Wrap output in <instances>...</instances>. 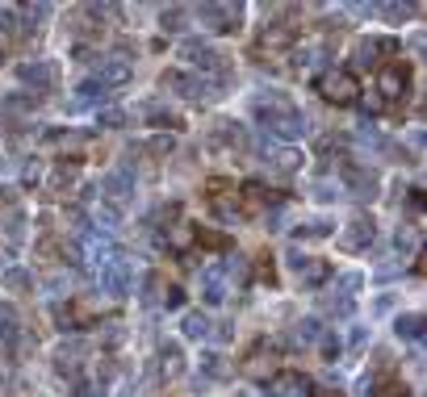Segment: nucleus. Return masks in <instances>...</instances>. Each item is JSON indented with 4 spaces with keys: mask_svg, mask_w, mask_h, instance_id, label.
<instances>
[{
    "mask_svg": "<svg viewBox=\"0 0 427 397\" xmlns=\"http://www.w3.org/2000/svg\"><path fill=\"white\" fill-rule=\"evenodd\" d=\"M256 109H260V117L268 122V134H273V138H281V142H293V138H302V134H306V117H302V109H297V105H289V100H281V96L256 100Z\"/></svg>",
    "mask_w": 427,
    "mask_h": 397,
    "instance_id": "f257e3e1",
    "label": "nucleus"
},
{
    "mask_svg": "<svg viewBox=\"0 0 427 397\" xmlns=\"http://www.w3.org/2000/svg\"><path fill=\"white\" fill-rule=\"evenodd\" d=\"M130 284H135V267H130V260L113 255V260L101 264V293H109V297H126Z\"/></svg>",
    "mask_w": 427,
    "mask_h": 397,
    "instance_id": "f03ea898",
    "label": "nucleus"
},
{
    "mask_svg": "<svg viewBox=\"0 0 427 397\" xmlns=\"http://www.w3.org/2000/svg\"><path fill=\"white\" fill-rule=\"evenodd\" d=\"M193 13H197L201 25H210L218 34H231V30H239V21H243V4H201Z\"/></svg>",
    "mask_w": 427,
    "mask_h": 397,
    "instance_id": "7ed1b4c3",
    "label": "nucleus"
},
{
    "mask_svg": "<svg viewBox=\"0 0 427 397\" xmlns=\"http://www.w3.org/2000/svg\"><path fill=\"white\" fill-rule=\"evenodd\" d=\"M164 88L181 92L185 100H210V96H214V84H210L205 76H185V71H168V76H164Z\"/></svg>",
    "mask_w": 427,
    "mask_h": 397,
    "instance_id": "20e7f679",
    "label": "nucleus"
},
{
    "mask_svg": "<svg viewBox=\"0 0 427 397\" xmlns=\"http://www.w3.org/2000/svg\"><path fill=\"white\" fill-rule=\"evenodd\" d=\"M319 92H323L327 100H335V105H352L356 92H360V84H356L352 71H327V76L319 80Z\"/></svg>",
    "mask_w": 427,
    "mask_h": 397,
    "instance_id": "39448f33",
    "label": "nucleus"
},
{
    "mask_svg": "<svg viewBox=\"0 0 427 397\" xmlns=\"http://www.w3.org/2000/svg\"><path fill=\"white\" fill-rule=\"evenodd\" d=\"M17 76H21V84H30L34 92H47V88H55V63L50 59H25L21 67H17Z\"/></svg>",
    "mask_w": 427,
    "mask_h": 397,
    "instance_id": "423d86ee",
    "label": "nucleus"
},
{
    "mask_svg": "<svg viewBox=\"0 0 427 397\" xmlns=\"http://www.w3.org/2000/svg\"><path fill=\"white\" fill-rule=\"evenodd\" d=\"M176 54H181V59H185L189 67H201V71H214V67H218V59H222V54H218L214 46L201 42V38H185Z\"/></svg>",
    "mask_w": 427,
    "mask_h": 397,
    "instance_id": "0eeeda50",
    "label": "nucleus"
},
{
    "mask_svg": "<svg viewBox=\"0 0 427 397\" xmlns=\"http://www.w3.org/2000/svg\"><path fill=\"white\" fill-rule=\"evenodd\" d=\"M285 267H289L297 280H306V284H314V280L327 276V264H323V260H314V255H306V251H297V247L285 255Z\"/></svg>",
    "mask_w": 427,
    "mask_h": 397,
    "instance_id": "6e6552de",
    "label": "nucleus"
},
{
    "mask_svg": "<svg viewBox=\"0 0 427 397\" xmlns=\"http://www.w3.org/2000/svg\"><path fill=\"white\" fill-rule=\"evenodd\" d=\"M126 80H130V59L109 54V59L96 63V84H101V88H113V84H126Z\"/></svg>",
    "mask_w": 427,
    "mask_h": 397,
    "instance_id": "1a4fd4ad",
    "label": "nucleus"
},
{
    "mask_svg": "<svg viewBox=\"0 0 427 397\" xmlns=\"http://www.w3.org/2000/svg\"><path fill=\"white\" fill-rule=\"evenodd\" d=\"M227 293H231V289H227V272H222V267H205V272H201V301H205V306H222Z\"/></svg>",
    "mask_w": 427,
    "mask_h": 397,
    "instance_id": "9d476101",
    "label": "nucleus"
},
{
    "mask_svg": "<svg viewBox=\"0 0 427 397\" xmlns=\"http://www.w3.org/2000/svg\"><path fill=\"white\" fill-rule=\"evenodd\" d=\"M369 243H373V218H352L339 234V247H348V251H360Z\"/></svg>",
    "mask_w": 427,
    "mask_h": 397,
    "instance_id": "9b49d317",
    "label": "nucleus"
},
{
    "mask_svg": "<svg viewBox=\"0 0 427 397\" xmlns=\"http://www.w3.org/2000/svg\"><path fill=\"white\" fill-rule=\"evenodd\" d=\"M101 192H105V205H113V201H126L130 192H135V172H109V176L101 180Z\"/></svg>",
    "mask_w": 427,
    "mask_h": 397,
    "instance_id": "f8f14e48",
    "label": "nucleus"
},
{
    "mask_svg": "<svg viewBox=\"0 0 427 397\" xmlns=\"http://www.w3.org/2000/svg\"><path fill=\"white\" fill-rule=\"evenodd\" d=\"M402 88H406V67H381L377 71V96L381 100H398L402 96Z\"/></svg>",
    "mask_w": 427,
    "mask_h": 397,
    "instance_id": "ddd939ff",
    "label": "nucleus"
},
{
    "mask_svg": "<svg viewBox=\"0 0 427 397\" xmlns=\"http://www.w3.org/2000/svg\"><path fill=\"white\" fill-rule=\"evenodd\" d=\"M394 46H398L394 38H360V42L352 46V59L360 67H369V63H377V54H389Z\"/></svg>",
    "mask_w": 427,
    "mask_h": 397,
    "instance_id": "4468645a",
    "label": "nucleus"
},
{
    "mask_svg": "<svg viewBox=\"0 0 427 397\" xmlns=\"http://www.w3.org/2000/svg\"><path fill=\"white\" fill-rule=\"evenodd\" d=\"M101 100H105V88H101L96 80H89V84H80V88H76V96H72V105H67V109H72V113H84V109H96Z\"/></svg>",
    "mask_w": 427,
    "mask_h": 397,
    "instance_id": "2eb2a0df",
    "label": "nucleus"
},
{
    "mask_svg": "<svg viewBox=\"0 0 427 397\" xmlns=\"http://www.w3.org/2000/svg\"><path fill=\"white\" fill-rule=\"evenodd\" d=\"M273 364H277V352H273V347H256L251 359L243 364V372H247V376H264V372H273Z\"/></svg>",
    "mask_w": 427,
    "mask_h": 397,
    "instance_id": "dca6fc26",
    "label": "nucleus"
},
{
    "mask_svg": "<svg viewBox=\"0 0 427 397\" xmlns=\"http://www.w3.org/2000/svg\"><path fill=\"white\" fill-rule=\"evenodd\" d=\"M348 184L356 188V197H373L377 192V176L365 172V168H348Z\"/></svg>",
    "mask_w": 427,
    "mask_h": 397,
    "instance_id": "f3484780",
    "label": "nucleus"
},
{
    "mask_svg": "<svg viewBox=\"0 0 427 397\" xmlns=\"http://www.w3.org/2000/svg\"><path fill=\"white\" fill-rule=\"evenodd\" d=\"M17 335H21V326H17V309L0 306V339H4V347H13V343H17Z\"/></svg>",
    "mask_w": 427,
    "mask_h": 397,
    "instance_id": "a211bd4d",
    "label": "nucleus"
},
{
    "mask_svg": "<svg viewBox=\"0 0 427 397\" xmlns=\"http://www.w3.org/2000/svg\"><path fill=\"white\" fill-rule=\"evenodd\" d=\"M268 397H306L302 393V376H277L268 385Z\"/></svg>",
    "mask_w": 427,
    "mask_h": 397,
    "instance_id": "6ab92c4d",
    "label": "nucleus"
},
{
    "mask_svg": "<svg viewBox=\"0 0 427 397\" xmlns=\"http://www.w3.org/2000/svg\"><path fill=\"white\" fill-rule=\"evenodd\" d=\"M0 280H4V289H8V293H21V289H30V284H34V276H30L25 267H4V276H0Z\"/></svg>",
    "mask_w": 427,
    "mask_h": 397,
    "instance_id": "aec40b11",
    "label": "nucleus"
},
{
    "mask_svg": "<svg viewBox=\"0 0 427 397\" xmlns=\"http://www.w3.org/2000/svg\"><path fill=\"white\" fill-rule=\"evenodd\" d=\"M293 42V25H273V30H264V38H260V46L264 50H277V46Z\"/></svg>",
    "mask_w": 427,
    "mask_h": 397,
    "instance_id": "412c9836",
    "label": "nucleus"
},
{
    "mask_svg": "<svg viewBox=\"0 0 427 397\" xmlns=\"http://www.w3.org/2000/svg\"><path fill=\"white\" fill-rule=\"evenodd\" d=\"M30 105H34V100H30L25 92H4V96H0V113H8V117H13V113H25Z\"/></svg>",
    "mask_w": 427,
    "mask_h": 397,
    "instance_id": "4be33fe9",
    "label": "nucleus"
},
{
    "mask_svg": "<svg viewBox=\"0 0 427 397\" xmlns=\"http://www.w3.org/2000/svg\"><path fill=\"white\" fill-rule=\"evenodd\" d=\"M319 335H323L319 318H302V322L293 326V339H297V343H319Z\"/></svg>",
    "mask_w": 427,
    "mask_h": 397,
    "instance_id": "5701e85b",
    "label": "nucleus"
},
{
    "mask_svg": "<svg viewBox=\"0 0 427 397\" xmlns=\"http://www.w3.org/2000/svg\"><path fill=\"white\" fill-rule=\"evenodd\" d=\"M181 326H185V339H205L210 335V318L205 313H185Z\"/></svg>",
    "mask_w": 427,
    "mask_h": 397,
    "instance_id": "b1692460",
    "label": "nucleus"
},
{
    "mask_svg": "<svg viewBox=\"0 0 427 397\" xmlns=\"http://www.w3.org/2000/svg\"><path fill=\"white\" fill-rule=\"evenodd\" d=\"M189 243H193V226H189V221H176V226H168V247L185 251Z\"/></svg>",
    "mask_w": 427,
    "mask_h": 397,
    "instance_id": "393cba45",
    "label": "nucleus"
},
{
    "mask_svg": "<svg viewBox=\"0 0 427 397\" xmlns=\"http://www.w3.org/2000/svg\"><path fill=\"white\" fill-rule=\"evenodd\" d=\"M394 330H398V339H419L423 335V318L419 313H406V318H398Z\"/></svg>",
    "mask_w": 427,
    "mask_h": 397,
    "instance_id": "a878e982",
    "label": "nucleus"
},
{
    "mask_svg": "<svg viewBox=\"0 0 427 397\" xmlns=\"http://www.w3.org/2000/svg\"><path fill=\"white\" fill-rule=\"evenodd\" d=\"M21 230H25V214H21L17 205H8V214H4V234L17 243V238H21Z\"/></svg>",
    "mask_w": 427,
    "mask_h": 397,
    "instance_id": "bb28decb",
    "label": "nucleus"
},
{
    "mask_svg": "<svg viewBox=\"0 0 427 397\" xmlns=\"http://www.w3.org/2000/svg\"><path fill=\"white\" fill-rule=\"evenodd\" d=\"M297 168V151H273V172H293Z\"/></svg>",
    "mask_w": 427,
    "mask_h": 397,
    "instance_id": "cd10ccee",
    "label": "nucleus"
},
{
    "mask_svg": "<svg viewBox=\"0 0 427 397\" xmlns=\"http://www.w3.org/2000/svg\"><path fill=\"white\" fill-rule=\"evenodd\" d=\"M222 138H227V142H231V146H247V130H243V126H235V122H222Z\"/></svg>",
    "mask_w": 427,
    "mask_h": 397,
    "instance_id": "c85d7f7f",
    "label": "nucleus"
},
{
    "mask_svg": "<svg viewBox=\"0 0 427 397\" xmlns=\"http://www.w3.org/2000/svg\"><path fill=\"white\" fill-rule=\"evenodd\" d=\"M0 30H4L8 38H21V21H17L13 8H0Z\"/></svg>",
    "mask_w": 427,
    "mask_h": 397,
    "instance_id": "c756f323",
    "label": "nucleus"
},
{
    "mask_svg": "<svg viewBox=\"0 0 427 397\" xmlns=\"http://www.w3.org/2000/svg\"><path fill=\"white\" fill-rule=\"evenodd\" d=\"M164 372H168V376L181 372V352H176V347H164Z\"/></svg>",
    "mask_w": 427,
    "mask_h": 397,
    "instance_id": "7c9ffc66",
    "label": "nucleus"
},
{
    "mask_svg": "<svg viewBox=\"0 0 427 397\" xmlns=\"http://www.w3.org/2000/svg\"><path fill=\"white\" fill-rule=\"evenodd\" d=\"M55 146H63V151H80L84 138H80V134H55Z\"/></svg>",
    "mask_w": 427,
    "mask_h": 397,
    "instance_id": "2f4dec72",
    "label": "nucleus"
},
{
    "mask_svg": "<svg viewBox=\"0 0 427 397\" xmlns=\"http://www.w3.org/2000/svg\"><path fill=\"white\" fill-rule=\"evenodd\" d=\"M205 376H227V364H222V355H205Z\"/></svg>",
    "mask_w": 427,
    "mask_h": 397,
    "instance_id": "473e14b6",
    "label": "nucleus"
},
{
    "mask_svg": "<svg viewBox=\"0 0 427 397\" xmlns=\"http://www.w3.org/2000/svg\"><path fill=\"white\" fill-rule=\"evenodd\" d=\"M314 192H319V201H335V197H339V184H331V180H319V184H314Z\"/></svg>",
    "mask_w": 427,
    "mask_h": 397,
    "instance_id": "72a5a7b5",
    "label": "nucleus"
},
{
    "mask_svg": "<svg viewBox=\"0 0 427 397\" xmlns=\"http://www.w3.org/2000/svg\"><path fill=\"white\" fill-rule=\"evenodd\" d=\"M185 21V8H164V30H181Z\"/></svg>",
    "mask_w": 427,
    "mask_h": 397,
    "instance_id": "f704fd0d",
    "label": "nucleus"
},
{
    "mask_svg": "<svg viewBox=\"0 0 427 397\" xmlns=\"http://www.w3.org/2000/svg\"><path fill=\"white\" fill-rule=\"evenodd\" d=\"M122 122H126L122 109H105V113H101V126H122Z\"/></svg>",
    "mask_w": 427,
    "mask_h": 397,
    "instance_id": "c9c22d12",
    "label": "nucleus"
},
{
    "mask_svg": "<svg viewBox=\"0 0 427 397\" xmlns=\"http://www.w3.org/2000/svg\"><path fill=\"white\" fill-rule=\"evenodd\" d=\"M381 13H385V17H394V21H398V17H406V13H415V8H406V4H385V8H381Z\"/></svg>",
    "mask_w": 427,
    "mask_h": 397,
    "instance_id": "e433bc0d",
    "label": "nucleus"
},
{
    "mask_svg": "<svg viewBox=\"0 0 427 397\" xmlns=\"http://www.w3.org/2000/svg\"><path fill=\"white\" fill-rule=\"evenodd\" d=\"M172 151V138H151V155H168Z\"/></svg>",
    "mask_w": 427,
    "mask_h": 397,
    "instance_id": "4c0bfd02",
    "label": "nucleus"
},
{
    "mask_svg": "<svg viewBox=\"0 0 427 397\" xmlns=\"http://www.w3.org/2000/svg\"><path fill=\"white\" fill-rule=\"evenodd\" d=\"M365 343H369V330H365V326H356V330H352V352H360Z\"/></svg>",
    "mask_w": 427,
    "mask_h": 397,
    "instance_id": "58836bf2",
    "label": "nucleus"
},
{
    "mask_svg": "<svg viewBox=\"0 0 427 397\" xmlns=\"http://www.w3.org/2000/svg\"><path fill=\"white\" fill-rule=\"evenodd\" d=\"M319 343H323L327 355H339V339H335V335H319Z\"/></svg>",
    "mask_w": 427,
    "mask_h": 397,
    "instance_id": "ea45409f",
    "label": "nucleus"
},
{
    "mask_svg": "<svg viewBox=\"0 0 427 397\" xmlns=\"http://www.w3.org/2000/svg\"><path fill=\"white\" fill-rule=\"evenodd\" d=\"M164 301H168V306L176 309L181 301H185V293H181V289H168V293H164Z\"/></svg>",
    "mask_w": 427,
    "mask_h": 397,
    "instance_id": "a19ab883",
    "label": "nucleus"
},
{
    "mask_svg": "<svg viewBox=\"0 0 427 397\" xmlns=\"http://www.w3.org/2000/svg\"><path fill=\"white\" fill-rule=\"evenodd\" d=\"M72 397H96V385H76V393Z\"/></svg>",
    "mask_w": 427,
    "mask_h": 397,
    "instance_id": "79ce46f5",
    "label": "nucleus"
},
{
    "mask_svg": "<svg viewBox=\"0 0 427 397\" xmlns=\"http://www.w3.org/2000/svg\"><path fill=\"white\" fill-rule=\"evenodd\" d=\"M377 397H402V393H398V389H385V393H377Z\"/></svg>",
    "mask_w": 427,
    "mask_h": 397,
    "instance_id": "37998d69",
    "label": "nucleus"
},
{
    "mask_svg": "<svg viewBox=\"0 0 427 397\" xmlns=\"http://www.w3.org/2000/svg\"><path fill=\"white\" fill-rule=\"evenodd\" d=\"M118 397H135V389H122V393H118Z\"/></svg>",
    "mask_w": 427,
    "mask_h": 397,
    "instance_id": "c03bdc74",
    "label": "nucleus"
}]
</instances>
